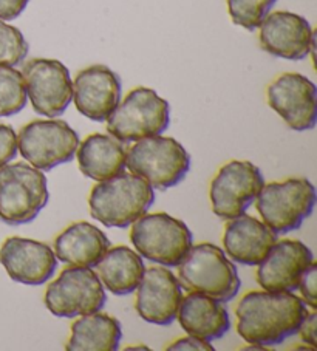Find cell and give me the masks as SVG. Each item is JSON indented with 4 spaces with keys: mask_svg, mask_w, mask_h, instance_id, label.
Listing matches in <instances>:
<instances>
[{
    "mask_svg": "<svg viewBox=\"0 0 317 351\" xmlns=\"http://www.w3.org/2000/svg\"><path fill=\"white\" fill-rule=\"evenodd\" d=\"M308 314L305 302L292 293L251 291L235 308L237 331L240 337L261 348L277 347L297 335Z\"/></svg>",
    "mask_w": 317,
    "mask_h": 351,
    "instance_id": "1",
    "label": "cell"
},
{
    "mask_svg": "<svg viewBox=\"0 0 317 351\" xmlns=\"http://www.w3.org/2000/svg\"><path fill=\"white\" fill-rule=\"evenodd\" d=\"M154 203V187L132 172L97 181L89 198L90 215L107 228L130 226L148 214Z\"/></svg>",
    "mask_w": 317,
    "mask_h": 351,
    "instance_id": "2",
    "label": "cell"
},
{
    "mask_svg": "<svg viewBox=\"0 0 317 351\" xmlns=\"http://www.w3.org/2000/svg\"><path fill=\"white\" fill-rule=\"evenodd\" d=\"M178 280L187 291L206 294L223 304L235 299L242 287L237 266L214 243L192 245L178 265Z\"/></svg>",
    "mask_w": 317,
    "mask_h": 351,
    "instance_id": "3",
    "label": "cell"
},
{
    "mask_svg": "<svg viewBox=\"0 0 317 351\" xmlns=\"http://www.w3.org/2000/svg\"><path fill=\"white\" fill-rule=\"evenodd\" d=\"M126 167L158 191L180 184L191 169V156L181 143L170 136H149L127 152Z\"/></svg>",
    "mask_w": 317,
    "mask_h": 351,
    "instance_id": "4",
    "label": "cell"
},
{
    "mask_svg": "<svg viewBox=\"0 0 317 351\" xmlns=\"http://www.w3.org/2000/svg\"><path fill=\"white\" fill-rule=\"evenodd\" d=\"M257 213L274 234L296 231L313 214L316 187L307 178H290L263 184L257 195Z\"/></svg>",
    "mask_w": 317,
    "mask_h": 351,
    "instance_id": "5",
    "label": "cell"
},
{
    "mask_svg": "<svg viewBox=\"0 0 317 351\" xmlns=\"http://www.w3.org/2000/svg\"><path fill=\"white\" fill-rule=\"evenodd\" d=\"M50 198L45 173L27 162L0 169V220L11 226L32 223Z\"/></svg>",
    "mask_w": 317,
    "mask_h": 351,
    "instance_id": "6",
    "label": "cell"
},
{
    "mask_svg": "<svg viewBox=\"0 0 317 351\" xmlns=\"http://www.w3.org/2000/svg\"><path fill=\"white\" fill-rule=\"evenodd\" d=\"M170 124V106L155 90L138 87L127 93L107 118V132L121 143L161 135Z\"/></svg>",
    "mask_w": 317,
    "mask_h": 351,
    "instance_id": "7",
    "label": "cell"
},
{
    "mask_svg": "<svg viewBox=\"0 0 317 351\" xmlns=\"http://www.w3.org/2000/svg\"><path fill=\"white\" fill-rule=\"evenodd\" d=\"M132 225L130 241L139 256L167 268L178 266L193 245L185 221L166 213L144 214Z\"/></svg>",
    "mask_w": 317,
    "mask_h": 351,
    "instance_id": "8",
    "label": "cell"
},
{
    "mask_svg": "<svg viewBox=\"0 0 317 351\" xmlns=\"http://www.w3.org/2000/svg\"><path fill=\"white\" fill-rule=\"evenodd\" d=\"M44 302L53 316L73 319L101 311L107 294L93 269L69 266L47 287Z\"/></svg>",
    "mask_w": 317,
    "mask_h": 351,
    "instance_id": "9",
    "label": "cell"
},
{
    "mask_svg": "<svg viewBox=\"0 0 317 351\" xmlns=\"http://www.w3.org/2000/svg\"><path fill=\"white\" fill-rule=\"evenodd\" d=\"M79 136L75 129L60 119H36L23 125L17 135V150L22 158L39 171L54 167L75 158Z\"/></svg>",
    "mask_w": 317,
    "mask_h": 351,
    "instance_id": "10",
    "label": "cell"
},
{
    "mask_svg": "<svg viewBox=\"0 0 317 351\" xmlns=\"http://www.w3.org/2000/svg\"><path fill=\"white\" fill-rule=\"evenodd\" d=\"M263 184V175L253 162L229 161L211 181L209 198L212 210L224 221L246 214Z\"/></svg>",
    "mask_w": 317,
    "mask_h": 351,
    "instance_id": "11",
    "label": "cell"
},
{
    "mask_svg": "<svg viewBox=\"0 0 317 351\" xmlns=\"http://www.w3.org/2000/svg\"><path fill=\"white\" fill-rule=\"evenodd\" d=\"M23 82L33 110L47 118H58L73 101V81L67 66L56 59L36 58L23 64Z\"/></svg>",
    "mask_w": 317,
    "mask_h": 351,
    "instance_id": "12",
    "label": "cell"
},
{
    "mask_svg": "<svg viewBox=\"0 0 317 351\" xmlns=\"http://www.w3.org/2000/svg\"><path fill=\"white\" fill-rule=\"evenodd\" d=\"M268 104L290 129L311 130L317 123V88L307 76L283 73L268 87Z\"/></svg>",
    "mask_w": 317,
    "mask_h": 351,
    "instance_id": "13",
    "label": "cell"
},
{
    "mask_svg": "<svg viewBox=\"0 0 317 351\" xmlns=\"http://www.w3.org/2000/svg\"><path fill=\"white\" fill-rule=\"evenodd\" d=\"M183 299L180 280L167 266L145 268L137 288L135 310L154 325H170L176 319Z\"/></svg>",
    "mask_w": 317,
    "mask_h": 351,
    "instance_id": "14",
    "label": "cell"
},
{
    "mask_svg": "<svg viewBox=\"0 0 317 351\" xmlns=\"http://www.w3.org/2000/svg\"><path fill=\"white\" fill-rule=\"evenodd\" d=\"M0 263L11 280L23 285H44L58 269L50 246L38 240L8 237L0 246Z\"/></svg>",
    "mask_w": 317,
    "mask_h": 351,
    "instance_id": "15",
    "label": "cell"
},
{
    "mask_svg": "<svg viewBox=\"0 0 317 351\" xmlns=\"http://www.w3.org/2000/svg\"><path fill=\"white\" fill-rule=\"evenodd\" d=\"M119 76L107 65H91L79 71L73 82V101L82 117L104 123L121 102Z\"/></svg>",
    "mask_w": 317,
    "mask_h": 351,
    "instance_id": "16",
    "label": "cell"
},
{
    "mask_svg": "<svg viewBox=\"0 0 317 351\" xmlns=\"http://www.w3.org/2000/svg\"><path fill=\"white\" fill-rule=\"evenodd\" d=\"M260 45L272 56L288 60H302L314 50V33L305 17L276 11L260 23Z\"/></svg>",
    "mask_w": 317,
    "mask_h": 351,
    "instance_id": "17",
    "label": "cell"
},
{
    "mask_svg": "<svg viewBox=\"0 0 317 351\" xmlns=\"http://www.w3.org/2000/svg\"><path fill=\"white\" fill-rule=\"evenodd\" d=\"M313 262V252L301 240L276 241L257 265V283L265 291L292 293Z\"/></svg>",
    "mask_w": 317,
    "mask_h": 351,
    "instance_id": "18",
    "label": "cell"
},
{
    "mask_svg": "<svg viewBox=\"0 0 317 351\" xmlns=\"http://www.w3.org/2000/svg\"><path fill=\"white\" fill-rule=\"evenodd\" d=\"M276 241L277 234L251 215L235 217L224 226V254L235 263L257 266L263 262Z\"/></svg>",
    "mask_w": 317,
    "mask_h": 351,
    "instance_id": "19",
    "label": "cell"
},
{
    "mask_svg": "<svg viewBox=\"0 0 317 351\" xmlns=\"http://www.w3.org/2000/svg\"><path fill=\"white\" fill-rule=\"evenodd\" d=\"M176 319L189 336L209 342L222 339L231 330V317L223 302L195 291L181 299Z\"/></svg>",
    "mask_w": 317,
    "mask_h": 351,
    "instance_id": "20",
    "label": "cell"
},
{
    "mask_svg": "<svg viewBox=\"0 0 317 351\" xmlns=\"http://www.w3.org/2000/svg\"><path fill=\"white\" fill-rule=\"evenodd\" d=\"M110 247V240L89 221L73 223L54 239V256L69 266L95 268Z\"/></svg>",
    "mask_w": 317,
    "mask_h": 351,
    "instance_id": "21",
    "label": "cell"
},
{
    "mask_svg": "<svg viewBox=\"0 0 317 351\" xmlns=\"http://www.w3.org/2000/svg\"><path fill=\"white\" fill-rule=\"evenodd\" d=\"M76 158L82 175L95 181H106L124 172L127 152L117 138L93 133L82 144L79 143Z\"/></svg>",
    "mask_w": 317,
    "mask_h": 351,
    "instance_id": "22",
    "label": "cell"
},
{
    "mask_svg": "<svg viewBox=\"0 0 317 351\" xmlns=\"http://www.w3.org/2000/svg\"><path fill=\"white\" fill-rule=\"evenodd\" d=\"M95 268L102 285L115 295L137 291L145 271L143 257L129 246L108 247Z\"/></svg>",
    "mask_w": 317,
    "mask_h": 351,
    "instance_id": "23",
    "label": "cell"
},
{
    "mask_svg": "<svg viewBox=\"0 0 317 351\" xmlns=\"http://www.w3.org/2000/svg\"><path fill=\"white\" fill-rule=\"evenodd\" d=\"M121 339H123V326L119 320L97 311L79 316L71 324V337L65 345V350L117 351Z\"/></svg>",
    "mask_w": 317,
    "mask_h": 351,
    "instance_id": "24",
    "label": "cell"
},
{
    "mask_svg": "<svg viewBox=\"0 0 317 351\" xmlns=\"http://www.w3.org/2000/svg\"><path fill=\"white\" fill-rule=\"evenodd\" d=\"M25 82L14 66H0V118L13 117L27 106Z\"/></svg>",
    "mask_w": 317,
    "mask_h": 351,
    "instance_id": "25",
    "label": "cell"
},
{
    "mask_svg": "<svg viewBox=\"0 0 317 351\" xmlns=\"http://www.w3.org/2000/svg\"><path fill=\"white\" fill-rule=\"evenodd\" d=\"M277 0H228L229 16L235 25L255 32Z\"/></svg>",
    "mask_w": 317,
    "mask_h": 351,
    "instance_id": "26",
    "label": "cell"
},
{
    "mask_svg": "<svg viewBox=\"0 0 317 351\" xmlns=\"http://www.w3.org/2000/svg\"><path fill=\"white\" fill-rule=\"evenodd\" d=\"M28 42L19 28L0 21V66H16L28 54Z\"/></svg>",
    "mask_w": 317,
    "mask_h": 351,
    "instance_id": "27",
    "label": "cell"
},
{
    "mask_svg": "<svg viewBox=\"0 0 317 351\" xmlns=\"http://www.w3.org/2000/svg\"><path fill=\"white\" fill-rule=\"evenodd\" d=\"M17 155V133L8 124H0V169Z\"/></svg>",
    "mask_w": 317,
    "mask_h": 351,
    "instance_id": "28",
    "label": "cell"
},
{
    "mask_svg": "<svg viewBox=\"0 0 317 351\" xmlns=\"http://www.w3.org/2000/svg\"><path fill=\"white\" fill-rule=\"evenodd\" d=\"M316 278H317V265L313 262L308 269L303 272V276L298 282L297 289H301L302 300L305 305L309 306L311 310H316L317 308V294H316Z\"/></svg>",
    "mask_w": 317,
    "mask_h": 351,
    "instance_id": "29",
    "label": "cell"
},
{
    "mask_svg": "<svg viewBox=\"0 0 317 351\" xmlns=\"http://www.w3.org/2000/svg\"><path fill=\"white\" fill-rule=\"evenodd\" d=\"M167 350L170 351H180V350H187V351H214L215 348L212 347L209 341H204V339H198L193 336H186L181 337L178 341H175L172 345H169Z\"/></svg>",
    "mask_w": 317,
    "mask_h": 351,
    "instance_id": "30",
    "label": "cell"
},
{
    "mask_svg": "<svg viewBox=\"0 0 317 351\" xmlns=\"http://www.w3.org/2000/svg\"><path fill=\"white\" fill-rule=\"evenodd\" d=\"M30 0H0V21H14L27 8Z\"/></svg>",
    "mask_w": 317,
    "mask_h": 351,
    "instance_id": "31",
    "label": "cell"
},
{
    "mask_svg": "<svg viewBox=\"0 0 317 351\" xmlns=\"http://www.w3.org/2000/svg\"><path fill=\"white\" fill-rule=\"evenodd\" d=\"M316 322H317L316 311L308 313L302 320V324L298 326V331H297V335H301L302 341L305 343H308L311 348L316 347Z\"/></svg>",
    "mask_w": 317,
    "mask_h": 351,
    "instance_id": "32",
    "label": "cell"
},
{
    "mask_svg": "<svg viewBox=\"0 0 317 351\" xmlns=\"http://www.w3.org/2000/svg\"><path fill=\"white\" fill-rule=\"evenodd\" d=\"M127 350H149V348L144 347V345H141V347H129Z\"/></svg>",
    "mask_w": 317,
    "mask_h": 351,
    "instance_id": "33",
    "label": "cell"
}]
</instances>
